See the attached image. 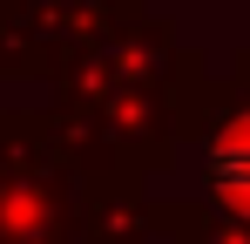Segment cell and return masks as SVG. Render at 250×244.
Listing matches in <instances>:
<instances>
[{"mask_svg": "<svg viewBox=\"0 0 250 244\" xmlns=\"http://www.w3.org/2000/svg\"><path fill=\"white\" fill-rule=\"evenodd\" d=\"M216 176H223V190L250 197V136H244V143H223V156H216Z\"/></svg>", "mask_w": 250, "mask_h": 244, "instance_id": "6da1fadb", "label": "cell"}]
</instances>
